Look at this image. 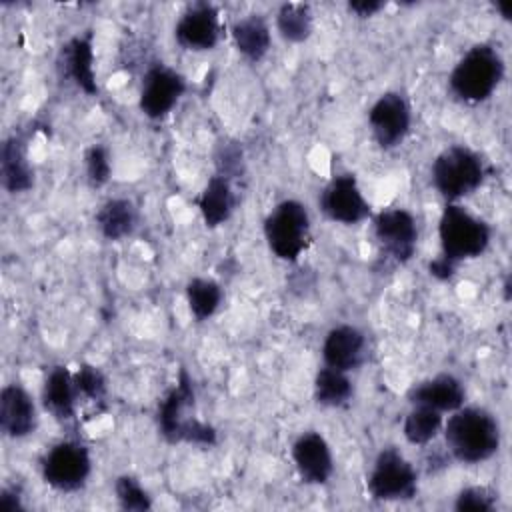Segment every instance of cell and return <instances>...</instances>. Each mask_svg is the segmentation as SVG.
<instances>
[{
    "mask_svg": "<svg viewBox=\"0 0 512 512\" xmlns=\"http://www.w3.org/2000/svg\"><path fill=\"white\" fill-rule=\"evenodd\" d=\"M444 422V442L448 452L464 464H478L492 458L502 440L496 416L480 406H460Z\"/></svg>",
    "mask_w": 512,
    "mask_h": 512,
    "instance_id": "1",
    "label": "cell"
},
{
    "mask_svg": "<svg viewBox=\"0 0 512 512\" xmlns=\"http://www.w3.org/2000/svg\"><path fill=\"white\" fill-rule=\"evenodd\" d=\"M194 408V386L186 370H180L176 386L158 402V428L168 442H190L200 446L216 444V430L190 416Z\"/></svg>",
    "mask_w": 512,
    "mask_h": 512,
    "instance_id": "2",
    "label": "cell"
},
{
    "mask_svg": "<svg viewBox=\"0 0 512 512\" xmlns=\"http://www.w3.org/2000/svg\"><path fill=\"white\" fill-rule=\"evenodd\" d=\"M502 78L504 60L500 52L492 44L482 42L468 48V52L456 62L448 82L458 100L478 104L492 96Z\"/></svg>",
    "mask_w": 512,
    "mask_h": 512,
    "instance_id": "3",
    "label": "cell"
},
{
    "mask_svg": "<svg viewBox=\"0 0 512 512\" xmlns=\"http://www.w3.org/2000/svg\"><path fill=\"white\" fill-rule=\"evenodd\" d=\"M490 226L456 202H448L438 222L440 250L444 258L458 264L484 254L490 244Z\"/></svg>",
    "mask_w": 512,
    "mask_h": 512,
    "instance_id": "4",
    "label": "cell"
},
{
    "mask_svg": "<svg viewBox=\"0 0 512 512\" xmlns=\"http://www.w3.org/2000/svg\"><path fill=\"white\" fill-rule=\"evenodd\" d=\"M430 176L442 198L448 202H458L482 186L486 168L478 152L468 146L454 144L434 158Z\"/></svg>",
    "mask_w": 512,
    "mask_h": 512,
    "instance_id": "5",
    "label": "cell"
},
{
    "mask_svg": "<svg viewBox=\"0 0 512 512\" xmlns=\"http://www.w3.org/2000/svg\"><path fill=\"white\" fill-rule=\"evenodd\" d=\"M264 238L276 258L298 260L310 244V214L306 206L298 200L278 202L264 218Z\"/></svg>",
    "mask_w": 512,
    "mask_h": 512,
    "instance_id": "6",
    "label": "cell"
},
{
    "mask_svg": "<svg viewBox=\"0 0 512 512\" xmlns=\"http://www.w3.org/2000/svg\"><path fill=\"white\" fill-rule=\"evenodd\" d=\"M366 486L370 496L376 500H410L416 496L418 490V474L412 462L406 460L400 450L388 446L376 456Z\"/></svg>",
    "mask_w": 512,
    "mask_h": 512,
    "instance_id": "7",
    "label": "cell"
},
{
    "mask_svg": "<svg viewBox=\"0 0 512 512\" xmlns=\"http://www.w3.org/2000/svg\"><path fill=\"white\" fill-rule=\"evenodd\" d=\"M92 472L90 452L84 444L62 440L54 444L42 458V478L60 492L80 490Z\"/></svg>",
    "mask_w": 512,
    "mask_h": 512,
    "instance_id": "8",
    "label": "cell"
},
{
    "mask_svg": "<svg viewBox=\"0 0 512 512\" xmlns=\"http://www.w3.org/2000/svg\"><path fill=\"white\" fill-rule=\"evenodd\" d=\"M368 124L380 148L390 150L404 142L410 132L412 112L400 92H384L368 112Z\"/></svg>",
    "mask_w": 512,
    "mask_h": 512,
    "instance_id": "9",
    "label": "cell"
},
{
    "mask_svg": "<svg viewBox=\"0 0 512 512\" xmlns=\"http://www.w3.org/2000/svg\"><path fill=\"white\" fill-rule=\"evenodd\" d=\"M374 236L382 250L396 262H408L418 244L416 218L404 208H388L374 216Z\"/></svg>",
    "mask_w": 512,
    "mask_h": 512,
    "instance_id": "10",
    "label": "cell"
},
{
    "mask_svg": "<svg viewBox=\"0 0 512 512\" xmlns=\"http://www.w3.org/2000/svg\"><path fill=\"white\" fill-rule=\"evenodd\" d=\"M186 90V80L174 68L164 64L152 66L142 80L140 110L152 120H160L172 112Z\"/></svg>",
    "mask_w": 512,
    "mask_h": 512,
    "instance_id": "11",
    "label": "cell"
},
{
    "mask_svg": "<svg viewBox=\"0 0 512 512\" xmlns=\"http://www.w3.org/2000/svg\"><path fill=\"white\" fill-rule=\"evenodd\" d=\"M320 208L330 220L346 226L358 224L370 214V204L352 174H338L324 186Z\"/></svg>",
    "mask_w": 512,
    "mask_h": 512,
    "instance_id": "12",
    "label": "cell"
},
{
    "mask_svg": "<svg viewBox=\"0 0 512 512\" xmlns=\"http://www.w3.org/2000/svg\"><path fill=\"white\" fill-rule=\"evenodd\" d=\"M176 42L192 52L212 50L220 40V16L216 6L196 2L188 6L174 26Z\"/></svg>",
    "mask_w": 512,
    "mask_h": 512,
    "instance_id": "13",
    "label": "cell"
},
{
    "mask_svg": "<svg viewBox=\"0 0 512 512\" xmlns=\"http://www.w3.org/2000/svg\"><path fill=\"white\" fill-rule=\"evenodd\" d=\"M292 460L306 484H326L334 472V458L326 438L314 430L302 432L292 444Z\"/></svg>",
    "mask_w": 512,
    "mask_h": 512,
    "instance_id": "14",
    "label": "cell"
},
{
    "mask_svg": "<svg viewBox=\"0 0 512 512\" xmlns=\"http://www.w3.org/2000/svg\"><path fill=\"white\" fill-rule=\"evenodd\" d=\"M406 398L412 406H428L438 412H454L464 406L466 388L452 374H436L426 378L406 392Z\"/></svg>",
    "mask_w": 512,
    "mask_h": 512,
    "instance_id": "15",
    "label": "cell"
},
{
    "mask_svg": "<svg viewBox=\"0 0 512 512\" xmlns=\"http://www.w3.org/2000/svg\"><path fill=\"white\" fill-rule=\"evenodd\" d=\"M38 426L36 406L20 384H8L0 392V428L8 438H26Z\"/></svg>",
    "mask_w": 512,
    "mask_h": 512,
    "instance_id": "16",
    "label": "cell"
},
{
    "mask_svg": "<svg viewBox=\"0 0 512 512\" xmlns=\"http://www.w3.org/2000/svg\"><path fill=\"white\" fill-rule=\"evenodd\" d=\"M366 356V338L352 324L334 326L322 344L324 364L342 372L356 370Z\"/></svg>",
    "mask_w": 512,
    "mask_h": 512,
    "instance_id": "17",
    "label": "cell"
},
{
    "mask_svg": "<svg viewBox=\"0 0 512 512\" xmlns=\"http://www.w3.org/2000/svg\"><path fill=\"white\" fill-rule=\"evenodd\" d=\"M62 68L64 74L86 94H96V74H94V50L92 36H74L62 46Z\"/></svg>",
    "mask_w": 512,
    "mask_h": 512,
    "instance_id": "18",
    "label": "cell"
},
{
    "mask_svg": "<svg viewBox=\"0 0 512 512\" xmlns=\"http://www.w3.org/2000/svg\"><path fill=\"white\" fill-rule=\"evenodd\" d=\"M76 386L74 374L66 366H54L42 388V404L56 420H70L76 412Z\"/></svg>",
    "mask_w": 512,
    "mask_h": 512,
    "instance_id": "19",
    "label": "cell"
},
{
    "mask_svg": "<svg viewBox=\"0 0 512 512\" xmlns=\"http://www.w3.org/2000/svg\"><path fill=\"white\" fill-rule=\"evenodd\" d=\"M0 174H2V186L10 194H22L30 190L34 184V172L26 156V146L16 136L6 138L2 144Z\"/></svg>",
    "mask_w": 512,
    "mask_h": 512,
    "instance_id": "20",
    "label": "cell"
},
{
    "mask_svg": "<svg viewBox=\"0 0 512 512\" xmlns=\"http://www.w3.org/2000/svg\"><path fill=\"white\" fill-rule=\"evenodd\" d=\"M234 206H236V196H234L230 178H226L222 174H214L206 182V186L198 198V210H200L204 224L208 228H216V226L224 224L230 218Z\"/></svg>",
    "mask_w": 512,
    "mask_h": 512,
    "instance_id": "21",
    "label": "cell"
},
{
    "mask_svg": "<svg viewBox=\"0 0 512 512\" xmlns=\"http://www.w3.org/2000/svg\"><path fill=\"white\" fill-rule=\"evenodd\" d=\"M230 34L236 50L250 62H260L268 54L272 44L270 26L258 14H248L236 20L230 28Z\"/></svg>",
    "mask_w": 512,
    "mask_h": 512,
    "instance_id": "22",
    "label": "cell"
},
{
    "mask_svg": "<svg viewBox=\"0 0 512 512\" xmlns=\"http://www.w3.org/2000/svg\"><path fill=\"white\" fill-rule=\"evenodd\" d=\"M96 226L106 240H122L136 226V208L128 198H110L96 212Z\"/></svg>",
    "mask_w": 512,
    "mask_h": 512,
    "instance_id": "23",
    "label": "cell"
},
{
    "mask_svg": "<svg viewBox=\"0 0 512 512\" xmlns=\"http://www.w3.org/2000/svg\"><path fill=\"white\" fill-rule=\"evenodd\" d=\"M352 382L346 372L324 366L316 372L314 378V398L320 406L326 408H340L350 402L352 398Z\"/></svg>",
    "mask_w": 512,
    "mask_h": 512,
    "instance_id": "24",
    "label": "cell"
},
{
    "mask_svg": "<svg viewBox=\"0 0 512 512\" xmlns=\"http://www.w3.org/2000/svg\"><path fill=\"white\" fill-rule=\"evenodd\" d=\"M314 28V16L304 2H286L276 12V30L286 42H304Z\"/></svg>",
    "mask_w": 512,
    "mask_h": 512,
    "instance_id": "25",
    "label": "cell"
},
{
    "mask_svg": "<svg viewBox=\"0 0 512 512\" xmlns=\"http://www.w3.org/2000/svg\"><path fill=\"white\" fill-rule=\"evenodd\" d=\"M444 426L442 412L428 406H412L404 418V438L414 446H424L432 442Z\"/></svg>",
    "mask_w": 512,
    "mask_h": 512,
    "instance_id": "26",
    "label": "cell"
},
{
    "mask_svg": "<svg viewBox=\"0 0 512 512\" xmlns=\"http://www.w3.org/2000/svg\"><path fill=\"white\" fill-rule=\"evenodd\" d=\"M186 302L198 322L208 320L222 302V288L210 278H192L186 284Z\"/></svg>",
    "mask_w": 512,
    "mask_h": 512,
    "instance_id": "27",
    "label": "cell"
},
{
    "mask_svg": "<svg viewBox=\"0 0 512 512\" xmlns=\"http://www.w3.org/2000/svg\"><path fill=\"white\" fill-rule=\"evenodd\" d=\"M114 492H116V500H118L120 508H124V510L146 512L152 508V500H150L148 492L142 488V484L134 476L124 474V476L116 478Z\"/></svg>",
    "mask_w": 512,
    "mask_h": 512,
    "instance_id": "28",
    "label": "cell"
},
{
    "mask_svg": "<svg viewBox=\"0 0 512 512\" xmlns=\"http://www.w3.org/2000/svg\"><path fill=\"white\" fill-rule=\"evenodd\" d=\"M498 494L486 486H468L456 494L454 510L458 512H492L496 510Z\"/></svg>",
    "mask_w": 512,
    "mask_h": 512,
    "instance_id": "29",
    "label": "cell"
},
{
    "mask_svg": "<svg viewBox=\"0 0 512 512\" xmlns=\"http://www.w3.org/2000/svg\"><path fill=\"white\" fill-rule=\"evenodd\" d=\"M84 168H86V178L94 188L104 186L110 180V154L106 150V146L102 144H92L86 152H84Z\"/></svg>",
    "mask_w": 512,
    "mask_h": 512,
    "instance_id": "30",
    "label": "cell"
},
{
    "mask_svg": "<svg viewBox=\"0 0 512 512\" xmlns=\"http://www.w3.org/2000/svg\"><path fill=\"white\" fill-rule=\"evenodd\" d=\"M74 386L78 396L92 402H102L106 396V378L96 366L90 364H84L78 368V372H74Z\"/></svg>",
    "mask_w": 512,
    "mask_h": 512,
    "instance_id": "31",
    "label": "cell"
},
{
    "mask_svg": "<svg viewBox=\"0 0 512 512\" xmlns=\"http://www.w3.org/2000/svg\"><path fill=\"white\" fill-rule=\"evenodd\" d=\"M428 272H430L434 278H438V280H448V278L454 276L456 264L450 262V260L444 258V256H438V258H434V260L428 264Z\"/></svg>",
    "mask_w": 512,
    "mask_h": 512,
    "instance_id": "32",
    "label": "cell"
},
{
    "mask_svg": "<svg viewBox=\"0 0 512 512\" xmlns=\"http://www.w3.org/2000/svg\"><path fill=\"white\" fill-rule=\"evenodd\" d=\"M382 8H384V2H380V0H354V2H348V10L354 12L356 16H360V18L374 16Z\"/></svg>",
    "mask_w": 512,
    "mask_h": 512,
    "instance_id": "33",
    "label": "cell"
},
{
    "mask_svg": "<svg viewBox=\"0 0 512 512\" xmlns=\"http://www.w3.org/2000/svg\"><path fill=\"white\" fill-rule=\"evenodd\" d=\"M22 500H20V494L16 488H4L0 492V510L2 512H18L22 510Z\"/></svg>",
    "mask_w": 512,
    "mask_h": 512,
    "instance_id": "34",
    "label": "cell"
},
{
    "mask_svg": "<svg viewBox=\"0 0 512 512\" xmlns=\"http://www.w3.org/2000/svg\"><path fill=\"white\" fill-rule=\"evenodd\" d=\"M496 10L502 14L504 20L510 18V4L508 2H496Z\"/></svg>",
    "mask_w": 512,
    "mask_h": 512,
    "instance_id": "35",
    "label": "cell"
}]
</instances>
